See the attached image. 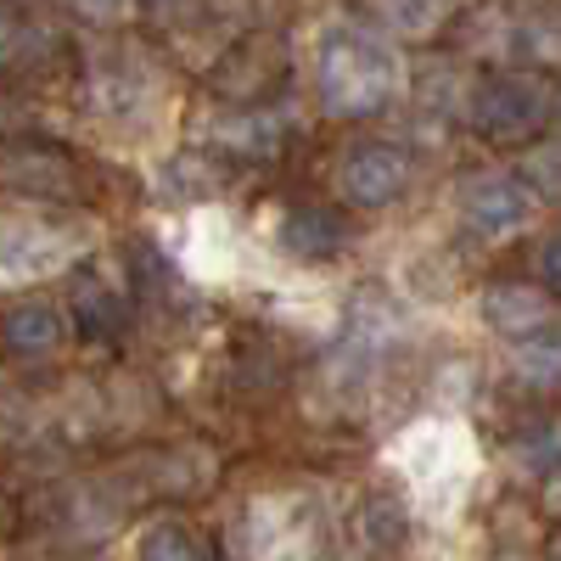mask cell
I'll list each match as a JSON object with an SVG mask.
<instances>
[{
  "label": "cell",
  "instance_id": "cell-5",
  "mask_svg": "<svg viewBox=\"0 0 561 561\" xmlns=\"http://www.w3.org/2000/svg\"><path fill=\"white\" fill-rule=\"evenodd\" d=\"M174 259H180V270L192 280H203V287H225V280H237L248 270V237L237 230L230 214L197 208V214H185V225H180Z\"/></svg>",
  "mask_w": 561,
  "mask_h": 561
},
{
  "label": "cell",
  "instance_id": "cell-16",
  "mask_svg": "<svg viewBox=\"0 0 561 561\" xmlns=\"http://www.w3.org/2000/svg\"><path fill=\"white\" fill-rule=\"evenodd\" d=\"M280 314L309 325V332H332V325L343 320V309L332 304V293H325V287H293V293H280Z\"/></svg>",
  "mask_w": 561,
  "mask_h": 561
},
{
  "label": "cell",
  "instance_id": "cell-10",
  "mask_svg": "<svg viewBox=\"0 0 561 561\" xmlns=\"http://www.w3.org/2000/svg\"><path fill=\"white\" fill-rule=\"evenodd\" d=\"M483 320L494 325L500 337H528V332H539V325H550L556 320V309H550V298L539 293V287H489L483 293Z\"/></svg>",
  "mask_w": 561,
  "mask_h": 561
},
{
  "label": "cell",
  "instance_id": "cell-11",
  "mask_svg": "<svg viewBox=\"0 0 561 561\" xmlns=\"http://www.w3.org/2000/svg\"><path fill=\"white\" fill-rule=\"evenodd\" d=\"M0 337H7V348H18L28 359H45L68 343V314L57 304H18L7 314V325H0Z\"/></svg>",
  "mask_w": 561,
  "mask_h": 561
},
{
  "label": "cell",
  "instance_id": "cell-2",
  "mask_svg": "<svg viewBox=\"0 0 561 561\" xmlns=\"http://www.w3.org/2000/svg\"><path fill=\"white\" fill-rule=\"evenodd\" d=\"M314 79H320V102L325 113L337 118H365L399 96L404 84V62L393 51V39L337 23L320 34V51H314Z\"/></svg>",
  "mask_w": 561,
  "mask_h": 561
},
{
  "label": "cell",
  "instance_id": "cell-15",
  "mask_svg": "<svg viewBox=\"0 0 561 561\" xmlns=\"http://www.w3.org/2000/svg\"><path fill=\"white\" fill-rule=\"evenodd\" d=\"M135 561H203V545H197V534L185 528V523H152L147 534H140V545H135Z\"/></svg>",
  "mask_w": 561,
  "mask_h": 561
},
{
  "label": "cell",
  "instance_id": "cell-19",
  "mask_svg": "<svg viewBox=\"0 0 561 561\" xmlns=\"http://www.w3.org/2000/svg\"><path fill=\"white\" fill-rule=\"evenodd\" d=\"M561 460V421L550 433H534V444H517V466L523 472H545V466Z\"/></svg>",
  "mask_w": 561,
  "mask_h": 561
},
{
  "label": "cell",
  "instance_id": "cell-21",
  "mask_svg": "<svg viewBox=\"0 0 561 561\" xmlns=\"http://www.w3.org/2000/svg\"><path fill=\"white\" fill-rule=\"evenodd\" d=\"M539 270H545V280H550V287H561V237H550V242H545V253H539Z\"/></svg>",
  "mask_w": 561,
  "mask_h": 561
},
{
  "label": "cell",
  "instance_id": "cell-7",
  "mask_svg": "<svg viewBox=\"0 0 561 561\" xmlns=\"http://www.w3.org/2000/svg\"><path fill=\"white\" fill-rule=\"evenodd\" d=\"M253 561H309L314 556V511L298 494H270L253 505Z\"/></svg>",
  "mask_w": 561,
  "mask_h": 561
},
{
  "label": "cell",
  "instance_id": "cell-17",
  "mask_svg": "<svg viewBox=\"0 0 561 561\" xmlns=\"http://www.w3.org/2000/svg\"><path fill=\"white\" fill-rule=\"evenodd\" d=\"M523 169H528V185H534L539 197H556V203H561V140H545V147H534Z\"/></svg>",
  "mask_w": 561,
  "mask_h": 561
},
{
  "label": "cell",
  "instance_id": "cell-9",
  "mask_svg": "<svg viewBox=\"0 0 561 561\" xmlns=\"http://www.w3.org/2000/svg\"><path fill=\"white\" fill-rule=\"evenodd\" d=\"M404 180H410V163L399 147H354L337 169V192L354 208H382L404 192Z\"/></svg>",
  "mask_w": 561,
  "mask_h": 561
},
{
  "label": "cell",
  "instance_id": "cell-8",
  "mask_svg": "<svg viewBox=\"0 0 561 561\" xmlns=\"http://www.w3.org/2000/svg\"><path fill=\"white\" fill-rule=\"evenodd\" d=\"M550 96L539 79H489L472 96V118L489 135H528L534 124H545Z\"/></svg>",
  "mask_w": 561,
  "mask_h": 561
},
{
  "label": "cell",
  "instance_id": "cell-13",
  "mask_svg": "<svg viewBox=\"0 0 561 561\" xmlns=\"http://www.w3.org/2000/svg\"><path fill=\"white\" fill-rule=\"evenodd\" d=\"M511 365H517L528 382H539V388L561 382V320H550V325H539V332H528L517 348H511Z\"/></svg>",
  "mask_w": 561,
  "mask_h": 561
},
{
  "label": "cell",
  "instance_id": "cell-12",
  "mask_svg": "<svg viewBox=\"0 0 561 561\" xmlns=\"http://www.w3.org/2000/svg\"><path fill=\"white\" fill-rule=\"evenodd\" d=\"M280 248H287V259H298V264L332 259L343 248V225L332 214H320V208H293L287 219H280Z\"/></svg>",
  "mask_w": 561,
  "mask_h": 561
},
{
  "label": "cell",
  "instance_id": "cell-20",
  "mask_svg": "<svg viewBox=\"0 0 561 561\" xmlns=\"http://www.w3.org/2000/svg\"><path fill=\"white\" fill-rule=\"evenodd\" d=\"M129 7L135 0H73V12L90 23H118V18H129Z\"/></svg>",
  "mask_w": 561,
  "mask_h": 561
},
{
  "label": "cell",
  "instance_id": "cell-4",
  "mask_svg": "<svg viewBox=\"0 0 561 561\" xmlns=\"http://www.w3.org/2000/svg\"><path fill=\"white\" fill-rule=\"evenodd\" d=\"M79 259V237L34 214H0V287H28Z\"/></svg>",
  "mask_w": 561,
  "mask_h": 561
},
{
  "label": "cell",
  "instance_id": "cell-14",
  "mask_svg": "<svg viewBox=\"0 0 561 561\" xmlns=\"http://www.w3.org/2000/svg\"><path fill=\"white\" fill-rule=\"evenodd\" d=\"M455 7L460 0H388L382 18H388V34H399V39H427V34H438V23Z\"/></svg>",
  "mask_w": 561,
  "mask_h": 561
},
{
  "label": "cell",
  "instance_id": "cell-18",
  "mask_svg": "<svg viewBox=\"0 0 561 561\" xmlns=\"http://www.w3.org/2000/svg\"><path fill=\"white\" fill-rule=\"evenodd\" d=\"M523 45L539 57V62H561V18L556 12H545V18H528V28H523Z\"/></svg>",
  "mask_w": 561,
  "mask_h": 561
},
{
  "label": "cell",
  "instance_id": "cell-6",
  "mask_svg": "<svg viewBox=\"0 0 561 561\" xmlns=\"http://www.w3.org/2000/svg\"><path fill=\"white\" fill-rule=\"evenodd\" d=\"M455 203H460V219L472 225L483 242H505V237H517V230L534 219V197H528V185H523L517 174H500V169L460 180Z\"/></svg>",
  "mask_w": 561,
  "mask_h": 561
},
{
  "label": "cell",
  "instance_id": "cell-22",
  "mask_svg": "<svg viewBox=\"0 0 561 561\" xmlns=\"http://www.w3.org/2000/svg\"><path fill=\"white\" fill-rule=\"evenodd\" d=\"M7 51H12V23H7V12H0V62H7Z\"/></svg>",
  "mask_w": 561,
  "mask_h": 561
},
{
  "label": "cell",
  "instance_id": "cell-23",
  "mask_svg": "<svg viewBox=\"0 0 561 561\" xmlns=\"http://www.w3.org/2000/svg\"><path fill=\"white\" fill-rule=\"evenodd\" d=\"M158 7H169V0H158Z\"/></svg>",
  "mask_w": 561,
  "mask_h": 561
},
{
  "label": "cell",
  "instance_id": "cell-3",
  "mask_svg": "<svg viewBox=\"0 0 561 561\" xmlns=\"http://www.w3.org/2000/svg\"><path fill=\"white\" fill-rule=\"evenodd\" d=\"M90 107L118 135H147L169 107V79L140 51H102L90 68Z\"/></svg>",
  "mask_w": 561,
  "mask_h": 561
},
{
  "label": "cell",
  "instance_id": "cell-1",
  "mask_svg": "<svg viewBox=\"0 0 561 561\" xmlns=\"http://www.w3.org/2000/svg\"><path fill=\"white\" fill-rule=\"evenodd\" d=\"M388 460L404 478L415 511L421 517H438V523L455 517L466 489H472V478H478V444L449 415H427V421H415V427H404L393 438Z\"/></svg>",
  "mask_w": 561,
  "mask_h": 561
}]
</instances>
